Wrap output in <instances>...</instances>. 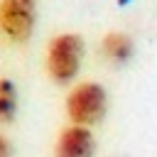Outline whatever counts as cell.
<instances>
[{
	"instance_id": "cell-1",
	"label": "cell",
	"mask_w": 157,
	"mask_h": 157,
	"mask_svg": "<svg viewBox=\"0 0 157 157\" xmlns=\"http://www.w3.org/2000/svg\"><path fill=\"white\" fill-rule=\"evenodd\" d=\"M81 59H83V39H81V34L61 32L47 44L44 66H47L49 78L54 83L64 86V83H71L78 76Z\"/></svg>"
},
{
	"instance_id": "cell-2",
	"label": "cell",
	"mask_w": 157,
	"mask_h": 157,
	"mask_svg": "<svg viewBox=\"0 0 157 157\" xmlns=\"http://www.w3.org/2000/svg\"><path fill=\"white\" fill-rule=\"evenodd\" d=\"M105 108H108L105 88L96 81H81L66 96V115L74 125L91 128L101 123V118L105 115Z\"/></svg>"
},
{
	"instance_id": "cell-3",
	"label": "cell",
	"mask_w": 157,
	"mask_h": 157,
	"mask_svg": "<svg viewBox=\"0 0 157 157\" xmlns=\"http://www.w3.org/2000/svg\"><path fill=\"white\" fill-rule=\"evenodd\" d=\"M37 0H0V32L12 44H25L34 34Z\"/></svg>"
},
{
	"instance_id": "cell-4",
	"label": "cell",
	"mask_w": 157,
	"mask_h": 157,
	"mask_svg": "<svg viewBox=\"0 0 157 157\" xmlns=\"http://www.w3.org/2000/svg\"><path fill=\"white\" fill-rule=\"evenodd\" d=\"M96 140L91 128L83 125H66L54 142V157H93Z\"/></svg>"
},
{
	"instance_id": "cell-5",
	"label": "cell",
	"mask_w": 157,
	"mask_h": 157,
	"mask_svg": "<svg viewBox=\"0 0 157 157\" xmlns=\"http://www.w3.org/2000/svg\"><path fill=\"white\" fill-rule=\"evenodd\" d=\"M101 52H103L105 59H110L115 64H123L132 54V39L125 32H108L101 39Z\"/></svg>"
},
{
	"instance_id": "cell-6",
	"label": "cell",
	"mask_w": 157,
	"mask_h": 157,
	"mask_svg": "<svg viewBox=\"0 0 157 157\" xmlns=\"http://www.w3.org/2000/svg\"><path fill=\"white\" fill-rule=\"evenodd\" d=\"M17 105H20L17 86L7 76H0V125H7V123L15 120Z\"/></svg>"
},
{
	"instance_id": "cell-7",
	"label": "cell",
	"mask_w": 157,
	"mask_h": 157,
	"mask_svg": "<svg viewBox=\"0 0 157 157\" xmlns=\"http://www.w3.org/2000/svg\"><path fill=\"white\" fill-rule=\"evenodd\" d=\"M0 157H12V145L2 132H0Z\"/></svg>"
}]
</instances>
